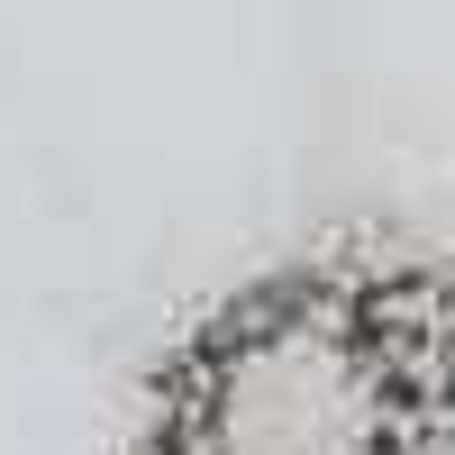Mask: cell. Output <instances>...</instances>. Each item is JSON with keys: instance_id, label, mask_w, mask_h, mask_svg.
<instances>
[{"instance_id": "obj_1", "label": "cell", "mask_w": 455, "mask_h": 455, "mask_svg": "<svg viewBox=\"0 0 455 455\" xmlns=\"http://www.w3.org/2000/svg\"><path fill=\"white\" fill-rule=\"evenodd\" d=\"M137 455H455V264L337 246L164 364Z\"/></svg>"}]
</instances>
